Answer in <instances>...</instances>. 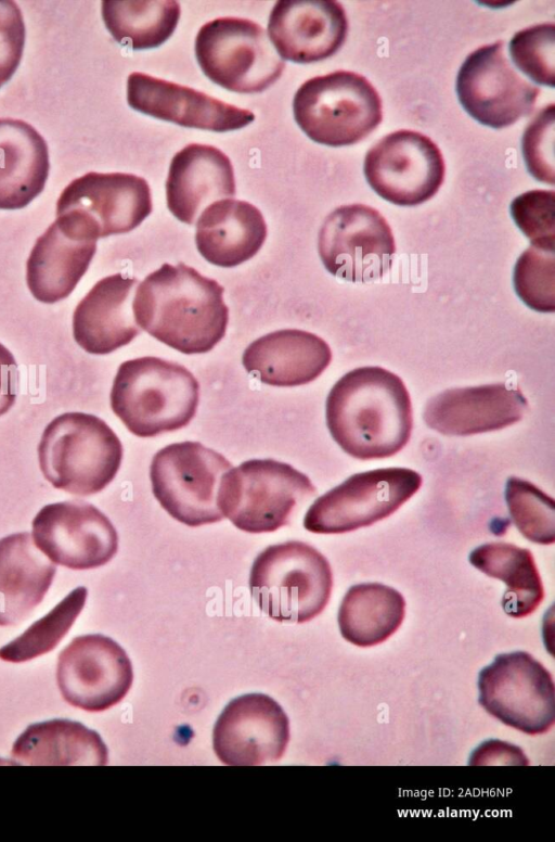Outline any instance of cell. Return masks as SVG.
Returning a JSON list of instances; mask_svg holds the SVG:
<instances>
[{
    "label": "cell",
    "mask_w": 555,
    "mask_h": 842,
    "mask_svg": "<svg viewBox=\"0 0 555 842\" xmlns=\"http://www.w3.org/2000/svg\"><path fill=\"white\" fill-rule=\"evenodd\" d=\"M224 288L195 268L163 264L139 284L132 299L135 323L186 355L211 350L225 335Z\"/></svg>",
    "instance_id": "obj_1"
},
{
    "label": "cell",
    "mask_w": 555,
    "mask_h": 842,
    "mask_svg": "<svg viewBox=\"0 0 555 842\" xmlns=\"http://www.w3.org/2000/svg\"><path fill=\"white\" fill-rule=\"evenodd\" d=\"M325 417L334 441L360 460L396 455L408 444L413 428L403 381L380 367H361L343 375L328 393Z\"/></svg>",
    "instance_id": "obj_2"
},
{
    "label": "cell",
    "mask_w": 555,
    "mask_h": 842,
    "mask_svg": "<svg viewBox=\"0 0 555 842\" xmlns=\"http://www.w3.org/2000/svg\"><path fill=\"white\" fill-rule=\"evenodd\" d=\"M109 400L129 432L153 437L191 422L199 403V383L178 362L139 357L119 366Z\"/></svg>",
    "instance_id": "obj_3"
},
{
    "label": "cell",
    "mask_w": 555,
    "mask_h": 842,
    "mask_svg": "<svg viewBox=\"0 0 555 842\" xmlns=\"http://www.w3.org/2000/svg\"><path fill=\"white\" fill-rule=\"evenodd\" d=\"M122 445L101 418L65 412L43 430L38 445L40 470L55 488L78 496L103 490L116 476Z\"/></svg>",
    "instance_id": "obj_4"
},
{
    "label": "cell",
    "mask_w": 555,
    "mask_h": 842,
    "mask_svg": "<svg viewBox=\"0 0 555 842\" xmlns=\"http://www.w3.org/2000/svg\"><path fill=\"white\" fill-rule=\"evenodd\" d=\"M248 585L253 599L270 618L306 623L326 607L333 574L319 550L288 540L267 547L255 558Z\"/></svg>",
    "instance_id": "obj_5"
},
{
    "label": "cell",
    "mask_w": 555,
    "mask_h": 842,
    "mask_svg": "<svg viewBox=\"0 0 555 842\" xmlns=\"http://www.w3.org/2000/svg\"><path fill=\"white\" fill-rule=\"evenodd\" d=\"M315 495L310 479L293 465L250 459L223 474L217 503L235 527L258 534L288 525L296 511Z\"/></svg>",
    "instance_id": "obj_6"
},
{
    "label": "cell",
    "mask_w": 555,
    "mask_h": 842,
    "mask_svg": "<svg viewBox=\"0 0 555 842\" xmlns=\"http://www.w3.org/2000/svg\"><path fill=\"white\" fill-rule=\"evenodd\" d=\"M294 117L313 141L331 146L354 144L382 122V99L362 75L336 71L306 80L293 101Z\"/></svg>",
    "instance_id": "obj_7"
},
{
    "label": "cell",
    "mask_w": 555,
    "mask_h": 842,
    "mask_svg": "<svg viewBox=\"0 0 555 842\" xmlns=\"http://www.w3.org/2000/svg\"><path fill=\"white\" fill-rule=\"evenodd\" d=\"M232 463L199 442L173 443L159 449L150 465L152 492L162 508L190 527L221 521L217 495Z\"/></svg>",
    "instance_id": "obj_8"
},
{
    "label": "cell",
    "mask_w": 555,
    "mask_h": 842,
    "mask_svg": "<svg viewBox=\"0 0 555 842\" xmlns=\"http://www.w3.org/2000/svg\"><path fill=\"white\" fill-rule=\"evenodd\" d=\"M195 54L204 74L234 92H261L282 75L285 63L266 30L241 17H219L203 25Z\"/></svg>",
    "instance_id": "obj_9"
},
{
    "label": "cell",
    "mask_w": 555,
    "mask_h": 842,
    "mask_svg": "<svg viewBox=\"0 0 555 842\" xmlns=\"http://www.w3.org/2000/svg\"><path fill=\"white\" fill-rule=\"evenodd\" d=\"M421 485V474L406 468L353 474L314 500L304 527L317 534H341L370 526L397 511Z\"/></svg>",
    "instance_id": "obj_10"
},
{
    "label": "cell",
    "mask_w": 555,
    "mask_h": 842,
    "mask_svg": "<svg viewBox=\"0 0 555 842\" xmlns=\"http://www.w3.org/2000/svg\"><path fill=\"white\" fill-rule=\"evenodd\" d=\"M478 689L480 705L504 725L540 735L555 723L553 677L528 652L498 655L481 669Z\"/></svg>",
    "instance_id": "obj_11"
},
{
    "label": "cell",
    "mask_w": 555,
    "mask_h": 842,
    "mask_svg": "<svg viewBox=\"0 0 555 842\" xmlns=\"http://www.w3.org/2000/svg\"><path fill=\"white\" fill-rule=\"evenodd\" d=\"M318 251L326 270L351 282L382 278L391 267L395 238L384 216L364 204L343 205L324 220Z\"/></svg>",
    "instance_id": "obj_12"
},
{
    "label": "cell",
    "mask_w": 555,
    "mask_h": 842,
    "mask_svg": "<svg viewBox=\"0 0 555 842\" xmlns=\"http://www.w3.org/2000/svg\"><path fill=\"white\" fill-rule=\"evenodd\" d=\"M446 174L438 145L426 135L408 129L393 131L376 142L364 160V175L386 201L414 206L431 199Z\"/></svg>",
    "instance_id": "obj_13"
},
{
    "label": "cell",
    "mask_w": 555,
    "mask_h": 842,
    "mask_svg": "<svg viewBox=\"0 0 555 842\" xmlns=\"http://www.w3.org/2000/svg\"><path fill=\"white\" fill-rule=\"evenodd\" d=\"M540 91L511 65L502 40L468 54L456 77V93L465 111L492 128L511 126L529 115Z\"/></svg>",
    "instance_id": "obj_14"
},
{
    "label": "cell",
    "mask_w": 555,
    "mask_h": 842,
    "mask_svg": "<svg viewBox=\"0 0 555 842\" xmlns=\"http://www.w3.org/2000/svg\"><path fill=\"white\" fill-rule=\"evenodd\" d=\"M56 680L67 703L101 712L126 697L133 671L126 651L115 640L89 634L74 638L60 653Z\"/></svg>",
    "instance_id": "obj_15"
},
{
    "label": "cell",
    "mask_w": 555,
    "mask_h": 842,
    "mask_svg": "<svg viewBox=\"0 0 555 842\" xmlns=\"http://www.w3.org/2000/svg\"><path fill=\"white\" fill-rule=\"evenodd\" d=\"M31 525L37 548L54 564L72 570L102 566L118 550V534L113 523L83 500L47 505Z\"/></svg>",
    "instance_id": "obj_16"
},
{
    "label": "cell",
    "mask_w": 555,
    "mask_h": 842,
    "mask_svg": "<svg viewBox=\"0 0 555 842\" xmlns=\"http://www.w3.org/2000/svg\"><path fill=\"white\" fill-rule=\"evenodd\" d=\"M289 740V722L272 698L249 693L232 700L218 717L212 744L231 766H258L280 760Z\"/></svg>",
    "instance_id": "obj_17"
},
{
    "label": "cell",
    "mask_w": 555,
    "mask_h": 842,
    "mask_svg": "<svg viewBox=\"0 0 555 842\" xmlns=\"http://www.w3.org/2000/svg\"><path fill=\"white\" fill-rule=\"evenodd\" d=\"M149 183L125 173H88L65 187L56 202V216L82 217L98 238L126 233L152 213Z\"/></svg>",
    "instance_id": "obj_18"
},
{
    "label": "cell",
    "mask_w": 555,
    "mask_h": 842,
    "mask_svg": "<svg viewBox=\"0 0 555 842\" xmlns=\"http://www.w3.org/2000/svg\"><path fill=\"white\" fill-rule=\"evenodd\" d=\"M98 235L81 217L66 213L37 239L26 261L33 296L53 304L74 291L96 251Z\"/></svg>",
    "instance_id": "obj_19"
},
{
    "label": "cell",
    "mask_w": 555,
    "mask_h": 842,
    "mask_svg": "<svg viewBox=\"0 0 555 842\" xmlns=\"http://www.w3.org/2000/svg\"><path fill=\"white\" fill-rule=\"evenodd\" d=\"M127 101L135 111L153 117L217 132L240 129L255 119L249 110L139 72L128 77Z\"/></svg>",
    "instance_id": "obj_20"
},
{
    "label": "cell",
    "mask_w": 555,
    "mask_h": 842,
    "mask_svg": "<svg viewBox=\"0 0 555 842\" xmlns=\"http://www.w3.org/2000/svg\"><path fill=\"white\" fill-rule=\"evenodd\" d=\"M271 42L281 58L313 63L332 56L348 33L345 9L333 0H281L268 22Z\"/></svg>",
    "instance_id": "obj_21"
},
{
    "label": "cell",
    "mask_w": 555,
    "mask_h": 842,
    "mask_svg": "<svg viewBox=\"0 0 555 842\" xmlns=\"http://www.w3.org/2000/svg\"><path fill=\"white\" fill-rule=\"evenodd\" d=\"M527 409L518 387L495 383L446 390L427 401L423 418L443 435L466 436L512 425Z\"/></svg>",
    "instance_id": "obj_22"
},
{
    "label": "cell",
    "mask_w": 555,
    "mask_h": 842,
    "mask_svg": "<svg viewBox=\"0 0 555 842\" xmlns=\"http://www.w3.org/2000/svg\"><path fill=\"white\" fill-rule=\"evenodd\" d=\"M234 195L233 166L221 150L191 143L171 160L166 181L167 207L180 221L193 225L208 204Z\"/></svg>",
    "instance_id": "obj_23"
},
{
    "label": "cell",
    "mask_w": 555,
    "mask_h": 842,
    "mask_svg": "<svg viewBox=\"0 0 555 842\" xmlns=\"http://www.w3.org/2000/svg\"><path fill=\"white\" fill-rule=\"evenodd\" d=\"M137 282L120 272L107 276L78 303L73 315V335L83 350L106 355L139 335L131 298Z\"/></svg>",
    "instance_id": "obj_24"
},
{
    "label": "cell",
    "mask_w": 555,
    "mask_h": 842,
    "mask_svg": "<svg viewBox=\"0 0 555 842\" xmlns=\"http://www.w3.org/2000/svg\"><path fill=\"white\" fill-rule=\"evenodd\" d=\"M332 360L330 345L304 330L284 329L251 342L244 350L245 370L272 386H298L319 378Z\"/></svg>",
    "instance_id": "obj_25"
},
{
    "label": "cell",
    "mask_w": 555,
    "mask_h": 842,
    "mask_svg": "<svg viewBox=\"0 0 555 842\" xmlns=\"http://www.w3.org/2000/svg\"><path fill=\"white\" fill-rule=\"evenodd\" d=\"M267 238V224L253 204L233 199L208 205L196 222L195 242L210 264L231 268L254 257Z\"/></svg>",
    "instance_id": "obj_26"
},
{
    "label": "cell",
    "mask_w": 555,
    "mask_h": 842,
    "mask_svg": "<svg viewBox=\"0 0 555 842\" xmlns=\"http://www.w3.org/2000/svg\"><path fill=\"white\" fill-rule=\"evenodd\" d=\"M21 532L0 539V626L25 620L43 600L56 565Z\"/></svg>",
    "instance_id": "obj_27"
},
{
    "label": "cell",
    "mask_w": 555,
    "mask_h": 842,
    "mask_svg": "<svg viewBox=\"0 0 555 842\" xmlns=\"http://www.w3.org/2000/svg\"><path fill=\"white\" fill-rule=\"evenodd\" d=\"M43 137L22 119L0 118V209H20L39 195L49 175Z\"/></svg>",
    "instance_id": "obj_28"
},
{
    "label": "cell",
    "mask_w": 555,
    "mask_h": 842,
    "mask_svg": "<svg viewBox=\"0 0 555 842\" xmlns=\"http://www.w3.org/2000/svg\"><path fill=\"white\" fill-rule=\"evenodd\" d=\"M12 757L30 766H103L108 752L96 731L75 720L52 719L29 725L15 740Z\"/></svg>",
    "instance_id": "obj_29"
},
{
    "label": "cell",
    "mask_w": 555,
    "mask_h": 842,
    "mask_svg": "<svg viewBox=\"0 0 555 842\" xmlns=\"http://www.w3.org/2000/svg\"><path fill=\"white\" fill-rule=\"evenodd\" d=\"M405 600L392 587L379 583L351 586L338 610L341 636L357 647L387 640L401 626Z\"/></svg>",
    "instance_id": "obj_30"
},
{
    "label": "cell",
    "mask_w": 555,
    "mask_h": 842,
    "mask_svg": "<svg viewBox=\"0 0 555 842\" xmlns=\"http://www.w3.org/2000/svg\"><path fill=\"white\" fill-rule=\"evenodd\" d=\"M469 562L505 583L502 608L507 615L525 617L543 601V584L530 550L507 543H488L470 552Z\"/></svg>",
    "instance_id": "obj_31"
},
{
    "label": "cell",
    "mask_w": 555,
    "mask_h": 842,
    "mask_svg": "<svg viewBox=\"0 0 555 842\" xmlns=\"http://www.w3.org/2000/svg\"><path fill=\"white\" fill-rule=\"evenodd\" d=\"M102 17L120 44L135 50L156 48L176 29L180 4L173 0H105Z\"/></svg>",
    "instance_id": "obj_32"
},
{
    "label": "cell",
    "mask_w": 555,
    "mask_h": 842,
    "mask_svg": "<svg viewBox=\"0 0 555 842\" xmlns=\"http://www.w3.org/2000/svg\"><path fill=\"white\" fill-rule=\"evenodd\" d=\"M88 590L79 586L72 590L44 616L33 623L22 635L0 648V659L21 663L53 650L68 633L87 600Z\"/></svg>",
    "instance_id": "obj_33"
},
{
    "label": "cell",
    "mask_w": 555,
    "mask_h": 842,
    "mask_svg": "<svg viewBox=\"0 0 555 842\" xmlns=\"http://www.w3.org/2000/svg\"><path fill=\"white\" fill-rule=\"evenodd\" d=\"M505 500L517 530L527 539L552 545L555 541L554 499L534 484L512 476L506 482Z\"/></svg>",
    "instance_id": "obj_34"
},
{
    "label": "cell",
    "mask_w": 555,
    "mask_h": 842,
    "mask_svg": "<svg viewBox=\"0 0 555 842\" xmlns=\"http://www.w3.org/2000/svg\"><path fill=\"white\" fill-rule=\"evenodd\" d=\"M554 248L531 244L518 258L514 270L516 293L530 308L555 310Z\"/></svg>",
    "instance_id": "obj_35"
},
{
    "label": "cell",
    "mask_w": 555,
    "mask_h": 842,
    "mask_svg": "<svg viewBox=\"0 0 555 842\" xmlns=\"http://www.w3.org/2000/svg\"><path fill=\"white\" fill-rule=\"evenodd\" d=\"M514 64L535 82L554 87L555 25L542 23L517 31L509 42Z\"/></svg>",
    "instance_id": "obj_36"
},
{
    "label": "cell",
    "mask_w": 555,
    "mask_h": 842,
    "mask_svg": "<svg viewBox=\"0 0 555 842\" xmlns=\"http://www.w3.org/2000/svg\"><path fill=\"white\" fill-rule=\"evenodd\" d=\"M554 210L553 190L527 191L511 204L512 217L531 244L551 248L555 243Z\"/></svg>",
    "instance_id": "obj_37"
},
{
    "label": "cell",
    "mask_w": 555,
    "mask_h": 842,
    "mask_svg": "<svg viewBox=\"0 0 555 842\" xmlns=\"http://www.w3.org/2000/svg\"><path fill=\"white\" fill-rule=\"evenodd\" d=\"M554 117L550 104L531 120L522 136V154L530 174L538 180L554 184Z\"/></svg>",
    "instance_id": "obj_38"
},
{
    "label": "cell",
    "mask_w": 555,
    "mask_h": 842,
    "mask_svg": "<svg viewBox=\"0 0 555 842\" xmlns=\"http://www.w3.org/2000/svg\"><path fill=\"white\" fill-rule=\"evenodd\" d=\"M25 44L23 14L14 1L0 0V87L18 67Z\"/></svg>",
    "instance_id": "obj_39"
},
{
    "label": "cell",
    "mask_w": 555,
    "mask_h": 842,
    "mask_svg": "<svg viewBox=\"0 0 555 842\" xmlns=\"http://www.w3.org/2000/svg\"><path fill=\"white\" fill-rule=\"evenodd\" d=\"M20 371L12 353L0 343V417L14 405L18 392Z\"/></svg>",
    "instance_id": "obj_40"
}]
</instances>
